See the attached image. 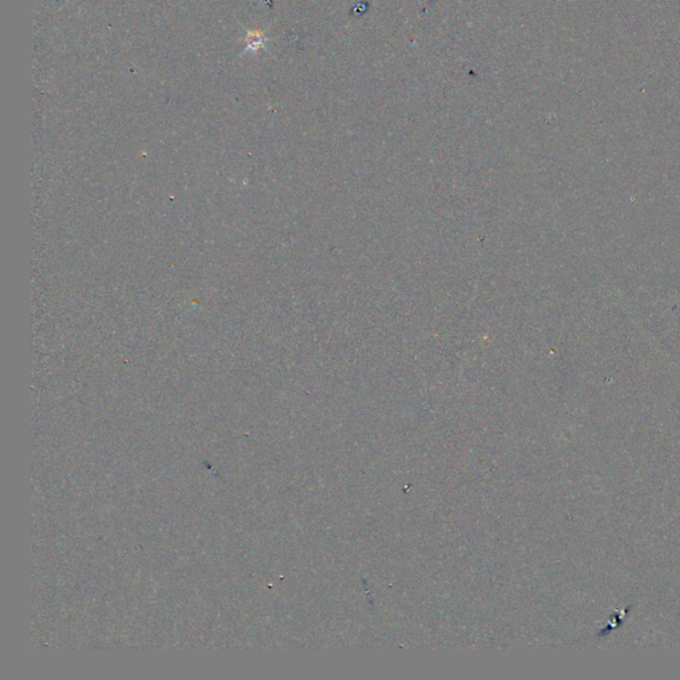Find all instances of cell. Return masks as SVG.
Wrapping results in <instances>:
<instances>
[{
  "label": "cell",
  "mask_w": 680,
  "mask_h": 680,
  "mask_svg": "<svg viewBox=\"0 0 680 680\" xmlns=\"http://www.w3.org/2000/svg\"><path fill=\"white\" fill-rule=\"evenodd\" d=\"M245 31H246V37H245L246 47L243 48V51H242V53L239 56H243V55H246L249 52L257 53L259 49H267L266 48V43L271 41V39L264 35L263 31H259V30L250 31L248 28H245Z\"/></svg>",
  "instance_id": "1"
}]
</instances>
